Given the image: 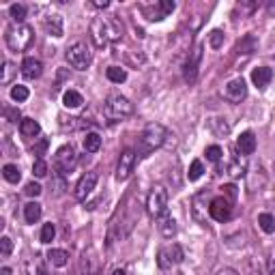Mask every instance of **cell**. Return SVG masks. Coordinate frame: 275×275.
Segmentation results:
<instances>
[{"instance_id":"cell-1","label":"cell","mask_w":275,"mask_h":275,"mask_svg":"<svg viewBox=\"0 0 275 275\" xmlns=\"http://www.w3.org/2000/svg\"><path fill=\"white\" fill-rule=\"evenodd\" d=\"M91 39H93V45L103 50L108 47L112 41H118L123 37V26L116 22V20H110V18H95L91 22Z\"/></svg>"},{"instance_id":"cell-2","label":"cell","mask_w":275,"mask_h":275,"mask_svg":"<svg viewBox=\"0 0 275 275\" xmlns=\"http://www.w3.org/2000/svg\"><path fill=\"white\" fill-rule=\"evenodd\" d=\"M168 138V129L159 123H151L144 127V131L140 133V140H138V155L149 157L153 151H157L164 147Z\"/></svg>"},{"instance_id":"cell-3","label":"cell","mask_w":275,"mask_h":275,"mask_svg":"<svg viewBox=\"0 0 275 275\" xmlns=\"http://www.w3.org/2000/svg\"><path fill=\"white\" fill-rule=\"evenodd\" d=\"M35 41V30L28 24H11L5 32V43L11 52H26Z\"/></svg>"},{"instance_id":"cell-4","label":"cell","mask_w":275,"mask_h":275,"mask_svg":"<svg viewBox=\"0 0 275 275\" xmlns=\"http://www.w3.org/2000/svg\"><path fill=\"white\" fill-rule=\"evenodd\" d=\"M133 114V103L123 95H110L103 103V116L108 120H125Z\"/></svg>"},{"instance_id":"cell-5","label":"cell","mask_w":275,"mask_h":275,"mask_svg":"<svg viewBox=\"0 0 275 275\" xmlns=\"http://www.w3.org/2000/svg\"><path fill=\"white\" fill-rule=\"evenodd\" d=\"M67 62H69L74 69H78V71H84V69L91 67L93 54H91V50H88V45H86L84 41L71 43V45L67 47Z\"/></svg>"},{"instance_id":"cell-6","label":"cell","mask_w":275,"mask_h":275,"mask_svg":"<svg viewBox=\"0 0 275 275\" xmlns=\"http://www.w3.org/2000/svg\"><path fill=\"white\" fill-rule=\"evenodd\" d=\"M147 213L151 217L159 220L161 215L168 213V191L166 187L161 185H155L151 191H149V198H147Z\"/></svg>"},{"instance_id":"cell-7","label":"cell","mask_w":275,"mask_h":275,"mask_svg":"<svg viewBox=\"0 0 275 275\" xmlns=\"http://www.w3.org/2000/svg\"><path fill=\"white\" fill-rule=\"evenodd\" d=\"M183 258H185V252L179 243L166 245L157 252V266L159 269H172V266L183 262Z\"/></svg>"},{"instance_id":"cell-8","label":"cell","mask_w":275,"mask_h":275,"mask_svg":"<svg viewBox=\"0 0 275 275\" xmlns=\"http://www.w3.org/2000/svg\"><path fill=\"white\" fill-rule=\"evenodd\" d=\"M78 164V155H76V151L71 144H64V147H60L58 151H56V155H54V168H56V172H62V174H69L71 170L76 168Z\"/></svg>"},{"instance_id":"cell-9","label":"cell","mask_w":275,"mask_h":275,"mask_svg":"<svg viewBox=\"0 0 275 275\" xmlns=\"http://www.w3.org/2000/svg\"><path fill=\"white\" fill-rule=\"evenodd\" d=\"M211 191L202 189L200 193L191 198V217L196 220L200 226H207V215H209V204H211Z\"/></svg>"},{"instance_id":"cell-10","label":"cell","mask_w":275,"mask_h":275,"mask_svg":"<svg viewBox=\"0 0 275 275\" xmlns=\"http://www.w3.org/2000/svg\"><path fill=\"white\" fill-rule=\"evenodd\" d=\"M202 50H204V45L198 43L189 52V58H187V62H185V67H183V78H185V82H187V84H196V80H198L200 62H202Z\"/></svg>"},{"instance_id":"cell-11","label":"cell","mask_w":275,"mask_h":275,"mask_svg":"<svg viewBox=\"0 0 275 275\" xmlns=\"http://www.w3.org/2000/svg\"><path fill=\"white\" fill-rule=\"evenodd\" d=\"M209 217L220 224H226L232 217V202L224 196H217L211 200V204H209Z\"/></svg>"},{"instance_id":"cell-12","label":"cell","mask_w":275,"mask_h":275,"mask_svg":"<svg viewBox=\"0 0 275 275\" xmlns=\"http://www.w3.org/2000/svg\"><path fill=\"white\" fill-rule=\"evenodd\" d=\"M174 9H176L174 0H161V3H155V5H144L142 7V15L147 20H151V22H159V20L168 18Z\"/></svg>"},{"instance_id":"cell-13","label":"cell","mask_w":275,"mask_h":275,"mask_svg":"<svg viewBox=\"0 0 275 275\" xmlns=\"http://www.w3.org/2000/svg\"><path fill=\"white\" fill-rule=\"evenodd\" d=\"M135 157L138 153L133 149H125L123 153H120L118 157V164H116V181H127L129 176L133 174V168H135Z\"/></svg>"},{"instance_id":"cell-14","label":"cell","mask_w":275,"mask_h":275,"mask_svg":"<svg viewBox=\"0 0 275 275\" xmlns=\"http://www.w3.org/2000/svg\"><path fill=\"white\" fill-rule=\"evenodd\" d=\"M224 97L230 103H241L247 97V84L243 78H234L230 82H226L224 86Z\"/></svg>"},{"instance_id":"cell-15","label":"cell","mask_w":275,"mask_h":275,"mask_svg":"<svg viewBox=\"0 0 275 275\" xmlns=\"http://www.w3.org/2000/svg\"><path fill=\"white\" fill-rule=\"evenodd\" d=\"M97 179H99V174L97 172H86L80 176V181L76 183V189H74V198L76 200H86V196L95 189V185H97Z\"/></svg>"},{"instance_id":"cell-16","label":"cell","mask_w":275,"mask_h":275,"mask_svg":"<svg viewBox=\"0 0 275 275\" xmlns=\"http://www.w3.org/2000/svg\"><path fill=\"white\" fill-rule=\"evenodd\" d=\"M41 74H43V64L39 58L28 56V58L22 60V76L26 80H37V78H41Z\"/></svg>"},{"instance_id":"cell-17","label":"cell","mask_w":275,"mask_h":275,"mask_svg":"<svg viewBox=\"0 0 275 275\" xmlns=\"http://www.w3.org/2000/svg\"><path fill=\"white\" fill-rule=\"evenodd\" d=\"M226 174H228L230 179H234V181L243 179V176L247 174V157L245 155H237L228 164V168H226Z\"/></svg>"},{"instance_id":"cell-18","label":"cell","mask_w":275,"mask_h":275,"mask_svg":"<svg viewBox=\"0 0 275 275\" xmlns=\"http://www.w3.org/2000/svg\"><path fill=\"white\" fill-rule=\"evenodd\" d=\"M237 151L239 155H252V153L256 151V135L252 131H243L239 138H237Z\"/></svg>"},{"instance_id":"cell-19","label":"cell","mask_w":275,"mask_h":275,"mask_svg":"<svg viewBox=\"0 0 275 275\" xmlns=\"http://www.w3.org/2000/svg\"><path fill=\"white\" fill-rule=\"evenodd\" d=\"M43 26H45V30H47V35H52V37H62V35H64L62 15H58V13L47 15L45 22H43Z\"/></svg>"},{"instance_id":"cell-20","label":"cell","mask_w":275,"mask_h":275,"mask_svg":"<svg viewBox=\"0 0 275 275\" xmlns=\"http://www.w3.org/2000/svg\"><path fill=\"white\" fill-rule=\"evenodd\" d=\"M82 273L84 275H99V260L95 258L93 249H88L82 256Z\"/></svg>"},{"instance_id":"cell-21","label":"cell","mask_w":275,"mask_h":275,"mask_svg":"<svg viewBox=\"0 0 275 275\" xmlns=\"http://www.w3.org/2000/svg\"><path fill=\"white\" fill-rule=\"evenodd\" d=\"M271 80H273V71H271L269 67H258V69L252 71V82H254L258 88L269 86Z\"/></svg>"},{"instance_id":"cell-22","label":"cell","mask_w":275,"mask_h":275,"mask_svg":"<svg viewBox=\"0 0 275 275\" xmlns=\"http://www.w3.org/2000/svg\"><path fill=\"white\" fill-rule=\"evenodd\" d=\"M157 228H159V232H161V237L172 239L174 234H176V222H174V217H170L168 213H166V215H161V217H159Z\"/></svg>"},{"instance_id":"cell-23","label":"cell","mask_w":275,"mask_h":275,"mask_svg":"<svg viewBox=\"0 0 275 275\" xmlns=\"http://www.w3.org/2000/svg\"><path fill=\"white\" fill-rule=\"evenodd\" d=\"M20 133H22L24 138H37L39 133H41V125H39L35 118H22Z\"/></svg>"},{"instance_id":"cell-24","label":"cell","mask_w":275,"mask_h":275,"mask_svg":"<svg viewBox=\"0 0 275 275\" xmlns=\"http://www.w3.org/2000/svg\"><path fill=\"white\" fill-rule=\"evenodd\" d=\"M41 213L43 209L39 202H28L26 207H24V220H26L28 224H37L39 220H41Z\"/></svg>"},{"instance_id":"cell-25","label":"cell","mask_w":275,"mask_h":275,"mask_svg":"<svg viewBox=\"0 0 275 275\" xmlns=\"http://www.w3.org/2000/svg\"><path fill=\"white\" fill-rule=\"evenodd\" d=\"M45 258H47V262H50L52 266H58V269H62V266L69 262V254L64 252V249H50Z\"/></svg>"},{"instance_id":"cell-26","label":"cell","mask_w":275,"mask_h":275,"mask_svg":"<svg viewBox=\"0 0 275 275\" xmlns=\"http://www.w3.org/2000/svg\"><path fill=\"white\" fill-rule=\"evenodd\" d=\"M82 147H84L86 153H97V151L101 149V135H99V133H95V131L86 133V135H84V140H82Z\"/></svg>"},{"instance_id":"cell-27","label":"cell","mask_w":275,"mask_h":275,"mask_svg":"<svg viewBox=\"0 0 275 275\" xmlns=\"http://www.w3.org/2000/svg\"><path fill=\"white\" fill-rule=\"evenodd\" d=\"M62 103H64V108L76 110V108H80L84 103V97L80 95L78 91H67V93L62 95Z\"/></svg>"},{"instance_id":"cell-28","label":"cell","mask_w":275,"mask_h":275,"mask_svg":"<svg viewBox=\"0 0 275 275\" xmlns=\"http://www.w3.org/2000/svg\"><path fill=\"white\" fill-rule=\"evenodd\" d=\"M3 176H5V181H7V183L18 185V183H20V179H22V172H20V168H18V166L7 164V166L3 168Z\"/></svg>"},{"instance_id":"cell-29","label":"cell","mask_w":275,"mask_h":275,"mask_svg":"<svg viewBox=\"0 0 275 275\" xmlns=\"http://www.w3.org/2000/svg\"><path fill=\"white\" fill-rule=\"evenodd\" d=\"M106 76L110 82H114V84H123L127 82V71L123 67H108L106 69Z\"/></svg>"},{"instance_id":"cell-30","label":"cell","mask_w":275,"mask_h":275,"mask_svg":"<svg viewBox=\"0 0 275 275\" xmlns=\"http://www.w3.org/2000/svg\"><path fill=\"white\" fill-rule=\"evenodd\" d=\"M258 226L262 228V232L273 234L275 232V217L271 213H260L258 215Z\"/></svg>"},{"instance_id":"cell-31","label":"cell","mask_w":275,"mask_h":275,"mask_svg":"<svg viewBox=\"0 0 275 275\" xmlns=\"http://www.w3.org/2000/svg\"><path fill=\"white\" fill-rule=\"evenodd\" d=\"M9 15H11V20L15 24H24V20H26V7L20 5V3H15L9 7Z\"/></svg>"},{"instance_id":"cell-32","label":"cell","mask_w":275,"mask_h":275,"mask_svg":"<svg viewBox=\"0 0 275 275\" xmlns=\"http://www.w3.org/2000/svg\"><path fill=\"white\" fill-rule=\"evenodd\" d=\"M28 97H30V93H28V88L24 86V84H15V86L11 88V99H13V101L22 103V101H26Z\"/></svg>"},{"instance_id":"cell-33","label":"cell","mask_w":275,"mask_h":275,"mask_svg":"<svg viewBox=\"0 0 275 275\" xmlns=\"http://www.w3.org/2000/svg\"><path fill=\"white\" fill-rule=\"evenodd\" d=\"M202 174H204V164H202L200 159L191 161V166H189V172H187V179H189V181H198Z\"/></svg>"},{"instance_id":"cell-34","label":"cell","mask_w":275,"mask_h":275,"mask_svg":"<svg viewBox=\"0 0 275 275\" xmlns=\"http://www.w3.org/2000/svg\"><path fill=\"white\" fill-rule=\"evenodd\" d=\"M47 172H50V168H47V161H45V159H35V164H32V174H35L37 179H45Z\"/></svg>"},{"instance_id":"cell-35","label":"cell","mask_w":275,"mask_h":275,"mask_svg":"<svg viewBox=\"0 0 275 275\" xmlns=\"http://www.w3.org/2000/svg\"><path fill=\"white\" fill-rule=\"evenodd\" d=\"M204 155H207V161H211V164H217V161L222 159V147H217V144H211V147H207L204 151Z\"/></svg>"},{"instance_id":"cell-36","label":"cell","mask_w":275,"mask_h":275,"mask_svg":"<svg viewBox=\"0 0 275 275\" xmlns=\"http://www.w3.org/2000/svg\"><path fill=\"white\" fill-rule=\"evenodd\" d=\"M54 237H56V228H54V224L50 222V224H43V228H41V243H52L54 241Z\"/></svg>"},{"instance_id":"cell-37","label":"cell","mask_w":275,"mask_h":275,"mask_svg":"<svg viewBox=\"0 0 275 275\" xmlns=\"http://www.w3.org/2000/svg\"><path fill=\"white\" fill-rule=\"evenodd\" d=\"M211 127L217 135H228V131H230V127H228V123H224V118H213Z\"/></svg>"},{"instance_id":"cell-38","label":"cell","mask_w":275,"mask_h":275,"mask_svg":"<svg viewBox=\"0 0 275 275\" xmlns=\"http://www.w3.org/2000/svg\"><path fill=\"white\" fill-rule=\"evenodd\" d=\"M28 275H50V273L45 271L43 262H41V260H37V258H35V260H30V262H28Z\"/></svg>"},{"instance_id":"cell-39","label":"cell","mask_w":275,"mask_h":275,"mask_svg":"<svg viewBox=\"0 0 275 275\" xmlns=\"http://www.w3.org/2000/svg\"><path fill=\"white\" fill-rule=\"evenodd\" d=\"M209 45L213 47V50H220L224 45V32L222 30H213L211 35H209Z\"/></svg>"},{"instance_id":"cell-40","label":"cell","mask_w":275,"mask_h":275,"mask_svg":"<svg viewBox=\"0 0 275 275\" xmlns=\"http://www.w3.org/2000/svg\"><path fill=\"white\" fill-rule=\"evenodd\" d=\"M47 147H50V140L47 138H41L37 144H35V155H37V159H43V155H45V151H47Z\"/></svg>"},{"instance_id":"cell-41","label":"cell","mask_w":275,"mask_h":275,"mask_svg":"<svg viewBox=\"0 0 275 275\" xmlns=\"http://www.w3.org/2000/svg\"><path fill=\"white\" fill-rule=\"evenodd\" d=\"M41 191H43V187H41L39 183H28V185H26V189H24V193H26V196H30V198L41 196Z\"/></svg>"},{"instance_id":"cell-42","label":"cell","mask_w":275,"mask_h":275,"mask_svg":"<svg viewBox=\"0 0 275 275\" xmlns=\"http://www.w3.org/2000/svg\"><path fill=\"white\" fill-rule=\"evenodd\" d=\"M11 252H13V241L9 237H3V239H0V254L9 256Z\"/></svg>"},{"instance_id":"cell-43","label":"cell","mask_w":275,"mask_h":275,"mask_svg":"<svg viewBox=\"0 0 275 275\" xmlns=\"http://www.w3.org/2000/svg\"><path fill=\"white\" fill-rule=\"evenodd\" d=\"M5 118L9 120V123H18L20 120V110H15V108H5ZM22 123V120H20Z\"/></svg>"},{"instance_id":"cell-44","label":"cell","mask_w":275,"mask_h":275,"mask_svg":"<svg viewBox=\"0 0 275 275\" xmlns=\"http://www.w3.org/2000/svg\"><path fill=\"white\" fill-rule=\"evenodd\" d=\"M266 269H269V275H275V247L269 252V258H266Z\"/></svg>"},{"instance_id":"cell-45","label":"cell","mask_w":275,"mask_h":275,"mask_svg":"<svg viewBox=\"0 0 275 275\" xmlns=\"http://www.w3.org/2000/svg\"><path fill=\"white\" fill-rule=\"evenodd\" d=\"M237 9H239L241 13H249V11H254V9H256V5H243V7H241V5H239V7H237Z\"/></svg>"},{"instance_id":"cell-46","label":"cell","mask_w":275,"mask_h":275,"mask_svg":"<svg viewBox=\"0 0 275 275\" xmlns=\"http://www.w3.org/2000/svg\"><path fill=\"white\" fill-rule=\"evenodd\" d=\"M9 76H11V64L5 60V76H3V82H7V80H9Z\"/></svg>"},{"instance_id":"cell-47","label":"cell","mask_w":275,"mask_h":275,"mask_svg":"<svg viewBox=\"0 0 275 275\" xmlns=\"http://www.w3.org/2000/svg\"><path fill=\"white\" fill-rule=\"evenodd\" d=\"M93 7H97V9H106V7H110V3L108 0H103V3L101 0H97V3H93Z\"/></svg>"},{"instance_id":"cell-48","label":"cell","mask_w":275,"mask_h":275,"mask_svg":"<svg viewBox=\"0 0 275 275\" xmlns=\"http://www.w3.org/2000/svg\"><path fill=\"white\" fill-rule=\"evenodd\" d=\"M217 275H239L234 269H222V271H217Z\"/></svg>"},{"instance_id":"cell-49","label":"cell","mask_w":275,"mask_h":275,"mask_svg":"<svg viewBox=\"0 0 275 275\" xmlns=\"http://www.w3.org/2000/svg\"><path fill=\"white\" fill-rule=\"evenodd\" d=\"M0 273H3V275H11V269H9V266H3V271H0Z\"/></svg>"},{"instance_id":"cell-50","label":"cell","mask_w":275,"mask_h":275,"mask_svg":"<svg viewBox=\"0 0 275 275\" xmlns=\"http://www.w3.org/2000/svg\"><path fill=\"white\" fill-rule=\"evenodd\" d=\"M112 275H127V273H125L123 269H116V271H114V273H112Z\"/></svg>"},{"instance_id":"cell-51","label":"cell","mask_w":275,"mask_h":275,"mask_svg":"<svg viewBox=\"0 0 275 275\" xmlns=\"http://www.w3.org/2000/svg\"><path fill=\"white\" fill-rule=\"evenodd\" d=\"M273 187H275V166H273Z\"/></svg>"},{"instance_id":"cell-52","label":"cell","mask_w":275,"mask_h":275,"mask_svg":"<svg viewBox=\"0 0 275 275\" xmlns=\"http://www.w3.org/2000/svg\"><path fill=\"white\" fill-rule=\"evenodd\" d=\"M176 275H183V273H176Z\"/></svg>"}]
</instances>
